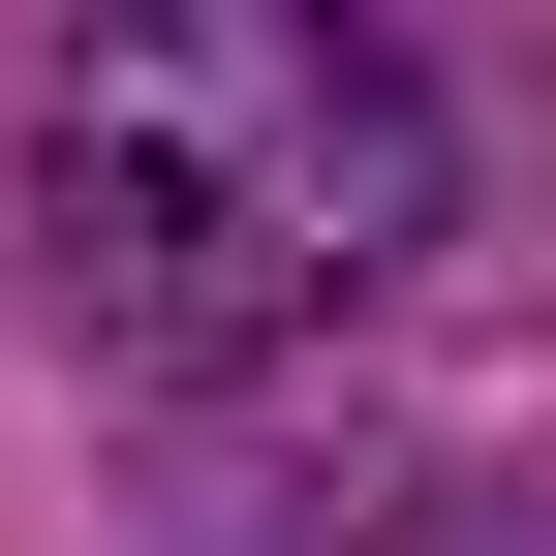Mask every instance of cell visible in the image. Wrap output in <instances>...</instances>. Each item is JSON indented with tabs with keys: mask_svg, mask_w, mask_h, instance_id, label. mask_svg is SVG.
<instances>
[{
	"mask_svg": "<svg viewBox=\"0 0 556 556\" xmlns=\"http://www.w3.org/2000/svg\"><path fill=\"white\" fill-rule=\"evenodd\" d=\"M464 217V124L371 0H93L31 62V309L62 371H278Z\"/></svg>",
	"mask_w": 556,
	"mask_h": 556,
	"instance_id": "6da1fadb",
	"label": "cell"
},
{
	"mask_svg": "<svg viewBox=\"0 0 556 556\" xmlns=\"http://www.w3.org/2000/svg\"><path fill=\"white\" fill-rule=\"evenodd\" d=\"M155 556H556V495H495V464H402V495H217Z\"/></svg>",
	"mask_w": 556,
	"mask_h": 556,
	"instance_id": "7a4b0ae2",
	"label": "cell"
}]
</instances>
